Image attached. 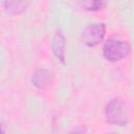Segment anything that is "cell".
Listing matches in <instances>:
<instances>
[{"instance_id": "obj_7", "label": "cell", "mask_w": 134, "mask_h": 134, "mask_svg": "<svg viewBox=\"0 0 134 134\" xmlns=\"http://www.w3.org/2000/svg\"><path fill=\"white\" fill-rule=\"evenodd\" d=\"M80 4L86 10H98L104 5V0H80Z\"/></svg>"}, {"instance_id": "obj_4", "label": "cell", "mask_w": 134, "mask_h": 134, "mask_svg": "<svg viewBox=\"0 0 134 134\" xmlns=\"http://www.w3.org/2000/svg\"><path fill=\"white\" fill-rule=\"evenodd\" d=\"M30 0H5L4 7L8 14H21L26 10Z\"/></svg>"}, {"instance_id": "obj_6", "label": "cell", "mask_w": 134, "mask_h": 134, "mask_svg": "<svg viewBox=\"0 0 134 134\" xmlns=\"http://www.w3.org/2000/svg\"><path fill=\"white\" fill-rule=\"evenodd\" d=\"M32 84L38 88H44L49 84L50 73L45 69H40L32 74Z\"/></svg>"}, {"instance_id": "obj_2", "label": "cell", "mask_w": 134, "mask_h": 134, "mask_svg": "<svg viewBox=\"0 0 134 134\" xmlns=\"http://www.w3.org/2000/svg\"><path fill=\"white\" fill-rule=\"evenodd\" d=\"M105 115L109 122L117 126H126L128 122V114L124 104L119 99H112L105 109Z\"/></svg>"}, {"instance_id": "obj_1", "label": "cell", "mask_w": 134, "mask_h": 134, "mask_svg": "<svg viewBox=\"0 0 134 134\" xmlns=\"http://www.w3.org/2000/svg\"><path fill=\"white\" fill-rule=\"evenodd\" d=\"M130 50L129 45L121 40L110 39L108 40L103 47L104 57L111 62H116L124 59Z\"/></svg>"}, {"instance_id": "obj_3", "label": "cell", "mask_w": 134, "mask_h": 134, "mask_svg": "<svg viewBox=\"0 0 134 134\" xmlns=\"http://www.w3.org/2000/svg\"><path fill=\"white\" fill-rule=\"evenodd\" d=\"M105 36V25L102 23L90 24L84 31L85 44L89 47L97 45Z\"/></svg>"}, {"instance_id": "obj_5", "label": "cell", "mask_w": 134, "mask_h": 134, "mask_svg": "<svg viewBox=\"0 0 134 134\" xmlns=\"http://www.w3.org/2000/svg\"><path fill=\"white\" fill-rule=\"evenodd\" d=\"M52 51L55 54L58 59H60L62 62H64L65 59V39L64 36L61 32H57L53 40H52Z\"/></svg>"}]
</instances>
